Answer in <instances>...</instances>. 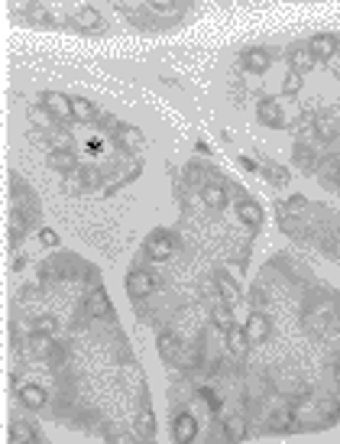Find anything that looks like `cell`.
Listing matches in <instances>:
<instances>
[{
    "instance_id": "9c48e42d",
    "label": "cell",
    "mask_w": 340,
    "mask_h": 444,
    "mask_svg": "<svg viewBox=\"0 0 340 444\" xmlns=\"http://www.w3.org/2000/svg\"><path fill=\"white\" fill-rule=\"evenodd\" d=\"M308 49H311V55H315L317 62H328L330 55L337 52V36H330V33H321V36H315L311 42H308Z\"/></svg>"
},
{
    "instance_id": "2e32d148",
    "label": "cell",
    "mask_w": 340,
    "mask_h": 444,
    "mask_svg": "<svg viewBox=\"0 0 340 444\" xmlns=\"http://www.w3.org/2000/svg\"><path fill=\"white\" fill-rule=\"evenodd\" d=\"M29 347H33L36 357H59V347L52 344V337H46V334H33V337H29Z\"/></svg>"
},
{
    "instance_id": "52a82bcc",
    "label": "cell",
    "mask_w": 340,
    "mask_h": 444,
    "mask_svg": "<svg viewBox=\"0 0 340 444\" xmlns=\"http://www.w3.org/2000/svg\"><path fill=\"white\" fill-rule=\"evenodd\" d=\"M237 218H240L250 231H259V227H263V211H259V205L250 201V198H240V201H237Z\"/></svg>"
},
{
    "instance_id": "4dcf8cb0",
    "label": "cell",
    "mask_w": 340,
    "mask_h": 444,
    "mask_svg": "<svg viewBox=\"0 0 340 444\" xmlns=\"http://www.w3.org/2000/svg\"><path fill=\"white\" fill-rule=\"evenodd\" d=\"M334 380H337V382H340V367H337V370H334Z\"/></svg>"
},
{
    "instance_id": "cb8c5ba5",
    "label": "cell",
    "mask_w": 340,
    "mask_h": 444,
    "mask_svg": "<svg viewBox=\"0 0 340 444\" xmlns=\"http://www.w3.org/2000/svg\"><path fill=\"white\" fill-rule=\"evenodd\" d=\"M78 26H81V29H97V26H101V13H97L94 7H85V10L78 13Z\"/></svg>"
},
{
    "instance_id": "6da1fadb",
    "label": "cell",
    "mask_w": 340,
    "mask_h": 444,
    "mask_svg": "<svg viewBox=\"0 0 340 444\" xmlns=\"http://www.w3.org/2000/svg\"><path fill=\"white\" fill-rule=\"evenodd\" d=\"M159 289V283H156V276L149 270H130L127 272V296L130 298H149L153 292Z\"/></svg>"
},
{
    "instance_id": "7402d4cb",
    "label": "cell",
    "mask_w": 340,
    "mask_h": 444,
    "mask_svg": "<svg viewBox=\"0 0 340 444\" xmlns=\"http://www.w3.org/2000/svg\"><path fill=\"white\" fill-rule=\"evenodd\" d=\"M55 331H59V321L49 318V315H39V318L33 321V334H46V337H55Z\"/></svg>"
},
{
    "instance_id": "ba28073f",
    "label": "cell",
    "mask_w": 340,
    "mask_h": 444,
    "mask_svg": "<svg viewBox=\"0 0 340 444\" xmlns=\"http://www.w3.org/2000/svg\"><path fill=\"white\" fill-rule=\"evenodd\" d=\"M256 117L263 120L266 127H282L285 124V117H282V107L276 98H263L259 101V107H256Z\"/></svg>"
},
{
    "instance_id": "603a6c76",
    "label": "cell",
    "mask_w": 340,
    "mask_h": 444,
    "mask_svg": "<svg viewBox=\"0 0 340 444\" xmlns=\"http://www.w3.org/2000/svg\"><path fill=\"white\" fill-rule=\"evenodd\" d=\"M224 432H227V438H231V441H240L243 434H246V421H243L240 415H233V419L224 421Z\"/></svg>"
},
{
    "instance_id": "f546056e",
    "label": "cell",
    "mask_w": 340,
    "mask_h": 444,
    "mask_svg": "<svg viewBox=\"0 0 340 444\" xmlns=\"http://www.w3.org/2000/svg\"><path fill=\"white\" fill-rule=\"evenodd\" d=\"M140 432L143 434L153 432V415H143V419H140Z\"/></svg>"
},
{
    "instance_id": "4fadbf2b",
    "label": "cell",
    "mask_w": 340,
    "mask_h": 444,
    "mask_svg": "<svg viewBox=\"0 0 340 444\" xmlns=\"http://www.w3.org/2000/svg\"><path fill=\"white\" fill-rule=\"evenodd\" d=\"M269 62H272V55H269V49H246L243 52V68L246 72H266Z\"/></svg>"
},
{
    "instance_id": "5bb4252c",
    "label": "cell",
    "mask_w": 340,
    "mask_h": 444,
    "mask_svg": "<svg viewBox=\"0 0 340 444\" xmlns=\"http://www.w3.org/2000/svg\"><path fill=\"white\" fill-rule=\"evenodd\" d=\"M227 337V347H231V354H237V357H243L246 350H250V337H246V328H237L233 324L231 331L224 334Z\"/></svg>"
},
{
    "instance_id": "1f68e13d",
    "label": "cell",
    "mask_w": 340,
    "mask_h": 444,
    "mask_svg": "<svg viewBox=\"0 0 340 444\" xmlns=\"http://www.w3.org/2000/svg\"><path fill=\"white\" fill-rule=\"evenodd\" d=\"M337 188H340V169H337Z\"/></svg>"
},
{
    "instance_id": "d4e9b609",
    "label": "cell",
    "mask_w": 340,
    "mask_h": 444,
    "mask_svg": "<svg viewBox=\"0 0 340 444\" xmlns=\"http://www.w3.org/2000/svg\"><path fill=\"white\" fill-rule=\"evenodd\" d=\"M282 91H285V94H298V91H302V75H285V81H282Z\"/></svg>"
},
{
    "instance_id": "3957f363",
    "label": "cell",
    "mask_w": 340,
    "mask_h": 444,
    "mask_svg": "<svg viewBox=\"0 0 340 444\" xmlns=\"http://www.w3.org/2000/svg\"><path fill=\"white\" fill-rule=\"evenodd\" d=\"M146 253L153 259H169L175 253V237L169 231H153L146 237Z\"/></svg>"
},
{
    "instance_id": "44dd1931",
    "label": "cell",
    "mask_w": 340,
    "mask_h": 444,
    "mask_svg": "<svg viewBox=\"0 0 340 444\" xmlns=\"http://www.w3.org/2000/svg\"><path fill=\"white\" fill-rule=\"evenodd\" d=\"M214 328H218L220 334H227L233 328V318H231V309H227V305H224V302H220L218 309H214Z\"/></svg>"
},
{
    "instance_id": "4316f807",
    "label": "cell",
    "mask_w": 340,
    "mask_h": 444,
    "mask_svg": "<svg viewBox=\"0 0 340 444\" xmlns=\"http://www.w3.org/2000/svg\"><path fill=\"white\" fill-rule=\"evenodd\" d=\"M149 10H153V13H175V10H179V3H175V0H153V3H149Z\"/></svg>"
},
{
    "instance_id": "ac0fdd59",
    "label": "cell",
    "mask_w": 340,
    "mask_h": 444,
    "mask_svg": "<svg viewBox=\"0 0 340 444\" xmlns=\"http://www.w3.org/2000/svg\"><path fill=\"white\" fill-rule=\"evenodd\" d=\"M218 285H220V292H224V305H233L240 298V289H237V283H233L227 272H218Z\"/></svg>"
},
{
    "instance_id": "9a60e30c",
    "label": "cell",
    "mask_w": 340,
    "mask_h": 444,
    "mask_svg": "<svg viewBox=\"0 0 340 444\" xmlns=\"http://www.w3.org/2000/svg\"><path fill=\"white\" fill-rule=\"evenodd\" d=\"M201 198H205V205L207 208H227V192H224V185H205L201 188Z\"/></svg>"
},
{
    "instance_id": "d6986e66",
    "label": "cell",
    "mask_w": 340,
    "mask_h": 444,
    "mask_svg": "<svg viewBox=\"0 0 340 444\" xmlns=\"http://www.w3.org/2000/svg\"><path fill=\"white\" fill-rule=\"evenodd\" d=\"M10 438L16 444H36V434H33V428H29L26 421H20V419L10 425Z\"/></svg>"
},
{
    "instance_id": "e0dca14e",
    "label": "cell",
    "mask_w": 340,
    "mask_h": 444,
    "mask_svg": "<svg viewBox=\"0 0 340 444\" xmlns=\"http://www.w3.org/2000/svg\"><path fill=\"white\" fill-rule=\"evenodd\" d=\"M72 114H75V120H94L97 107L88 98H72Z\"/></svg>"
},
{
    "instance_id": "5b68a950",
    "label": "cell",
    "mask_w": 340,
    "mask_h": 444,
    "mask_svg": "<svg viewBox=\"0 0 340 444\" xmlns=\"http://www.w3.org/2000/svg\"><path fill=\"white\" fill-rule=\"evenodd\" d=\"M243 328H246L250 344H263V341H269V334H272V321H269V315H263V311H253Z\"/></svg>"
},
{
    "instance_id": "7a4b0ae2",
    "label": "cell",
    "mask_w": 340,
    "mask_h": 444,
    "mask_svg": "<svg viewBox=\"0 0 340 444\" xmlns=\"http://www.w3.org/2000/svg\"><path fill=\"white\" fill-rule=\"evenodd\" d=\"M39 104L46 107L55 120H72V98H65L62 91H42V98H39Z\"/></svg>"
},
{
    "instance_id": "ffe728a7",
    "label": "cell",
    "mask_w": 340,
    "mask_h": 444,
    "mask_svg": "<svg viewBox=\"0 0 340 444\" xmlns=\"http://www.w3.org/2000/svg\"><path fill=\"white\" fill-rule=\"evenodd\" d=\"M159 354L169 360V363H175V360H179V341H175L172 334H162V337H159Z\"/></svg>"
},
{
    "instance_id": "8fae6325",
    "label": "cell",
    "mask_w": 340,
    "mask_h": 444,
    "mask_svg": "<svg viewBox=\"0 0 340 444\" xmlns=\"http://www.w3.org/2000/svg\"><path fill=\"white\" fill-rule=\"evenodd\" d=\"M20 402L36 412V408H42L49 402V393L39 386V382H26V386H20Z\"/></svg>"
},
{
    "instance_id": "277c9868",
    "label": "cell",
    "mask_w": 340,
    "mask_h": 444,
    "mask_svg": "<svg viewBox=\"0 0 340 444\" xmlns=\"http://www.w3.org/2000/svg\"><path fill=\"white\" fill-rule=\"evenodd\" d=\"M194 434H198V419H194L192 412H179L175 421H172V438H175V444H192Z\"/></svg>"
},
{
    "instance_id": "83f0119b",
    "label": "cell",
    "mask_w": 340,
    "mask_h": 444,
    "mask_svg": "<svg viewBox=\"0 0 340 444\" xmlns=\"http://www.w3.org/2000/svg\"><path fill=\"white\" fill-rule=\"evenodd\" d=\"M201 399H205V406L211 408V412H218L220 408V395L214 393V389H201Z\"/></svg>"
},
{
    "instance_id": "f1b7e54d",
    "label": "cell",
    "mask_w": 340,
    "mask_h": 444,
    "mask_svg": "<svg viewBox=\"0 0 340 444\" xmlns=\"http://www.w3.org/2000/svg\"><path fill=\"white\" fill-rule=\"evenodd\" d=\"M317 130H321V136L328 140V136H334V124L330 120H317Z\"/></svg>"
},
{
    "instance_id": "30bf717a",
    "label": "cell",
    "mask_w": 340,
    "mask_h": 444,
    "mask_svg": "<svg viewBox=\"0 0 340 444\" xmlns=\"http://www.w3.org/2000/svg\"><path fill=\"white\" fill-rule=\"evenodd\" d=\"M315 55H311V49L308 46H291L289 52V65H291V72L295 75H304V72H311L315 68Z\"/></svg>"
},
{
    "instance_id": "484cf974",
    "label": "cell",
    "mask_w": 340,
    "mask_h": 444,
    "mask_svg": "<svg viewBox=\"0 0 340 444\" xmlns=\"http://www.w3.org/2000/svg\"><path fill=\"white\" fill-rule=\"evenodd\" d=\"M39 244H42V247H59V234H55V231H52V227H42V231H39Z\"/></svg>"
},
{
    "instance_id": "7c38bea8",
    "label": "cell",
    "mask_w": 340,
    "mask_h": 444,
    "mask_svg": "<svg viewBox=\"0 0 340 444\" xmlns=\"http://www.w3.org/2000/svg\"><path fill=\"white\" fill-rule=\"evenodd\" d=\"M49 166H52V169H55V172H75V169H78V159H75V153L72 149H52V153H49Z\"/></svg>"
},
{
    "instance_id": "8992f818",
    "label": "cell",
    "mask_w": 340,
    "mask_h": 444,
    "mask_svg": "<svg viewBox=\"0 0 340 444\" xmlns=\"http://www.w3.org/2000/svg\"><path fill=\"white\" fill-rule=\"evenodd\" d=\"M85 311L91 315V318H107L110 311H114V305H110V298L104 289H91L85 298Z\"/></svg>"
}]
</instances>
